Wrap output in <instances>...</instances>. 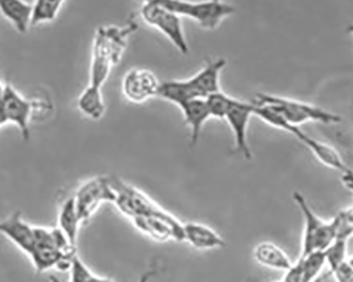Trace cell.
I'll use <instances>...</instances> for the list:
<instances>
[{
    "label": "cell",
    "instance_id": "cell-1",
    "mask_svg": "<svg viewBox=\"0 0 353 282\" xmlns=\"http://www.w3.org/2000/svg\"><path fill=\"white\" fill-rule=\"evenodd\" d=\"M227 65L224 59L208 61L194 77L186 79H172L161 83L158 97L168 102L183 106L192 99H206L220 90V73Z\"/></svg>",
    "mask_w": 353,
    "mask_h": 282
},
{
    "label": "cell",
    "instance_id": "cell-2",
    "mask_svg": "<svg viewBox=\"0 0 353 282\" xmlns=\"http://www.w3.org/2000/svg\"><path fill=\"white\" fill-rule=\"evenodd\" d=\"M132 30L130 28H99L93 41L89 84L102 88L110 74L111 68L120 61L126 47L127 37Z\"/></svg>",
    "mask_w": 353,
    "mask_h": 282
},
{
    "label": "cell",
    "instance_id": "cell-3",
    "mask_svg": "<svg viewBox=\"0 0 353 282\" xmlns=\"http://www.w3.org/2000/svg\"><path fill=\"white\" fill-rule=\"evenodd\" d=\"M254 102L268 105L276 110L291 126L299 127L308 122L323 123L326 125L339 124L340 115L325 110L321 107L297 99L272 94L256 95Z\"/></svg>",
    "mask_w": 353,
    "mask_h": 282
},
{
    "label": "cell",
    "instance_id": "cell-4",
    "mask_svg": "<svg viewBox=\"0 0 353 282\" xmlns=\"http://www.w3.org/2000/svg\"><path fill=\"white\" fill-rule=\"evenodd\" d=\"M293 200L303 218L301 256H306L313 252L326 251L336 239V221L334 218L327 221L319 217L301 192H293Z\"/></svg>",
    "mask_w": 353,
    "mask_h": 282
},
{
    "label": "cell",
    "instance_id": "cell-5",
    "mask_svg": "<svg viewBox=\"0 0 353 282\" xmlns=\"http://www.w3.org/2000/svg\"><path fill=\"white\" fill-rule=\"evenodd\" d=\"M141 16L148 26L165 35L182 54H188L190 48L182 27L181 17L168 9L163 1H146L143 3Z\"/></svg>",
    "mask_w": 353,
    "mask_h": 282
},
{
    "label": "cell",
    "instance_id": "cell-6",
    "mask_svg": "<svg viewBox=\"0 0 353 282\" xmlns=\"http://www.w3.org/2000/svg\"><path fill=\"white\" fill-rule=\"evenodd\" d=\"M168 9L178 14L180 17L195 21L200 27L205 30H214L222 23V21L233 15L236 8L231 3L222 1H202V3H190V1H163Z\"/></svg>",
    "mask_w": 353,
    "mask_h": 282
},
{
    "label": "cell",
    "instance_id": "cell-7",
    "mask_svg": "<svg viewBox=\"0 0 353 282\" xmlns=\"http://www.w3.org/2000/svg\"><path fill=\"white\" fill-rule=\"evenodd\" d=\"M77 214L82 224L92 217L103 203L116 201V192L107 177H95L89 179L77 188L73 194Z\"/></svg>",
    "mask_w": 353,
    "mask_h": 282
},
{
    "label": "cell",
    "instance_id": "cell-8",
    "mask_svg": "<svg viewBox=\"0 0 353 282\" xmlns=\"http://www.w3.org/2000/svg\"><path fill=\"white\" fill-rule=\"evenodd\" d=\"M109 180L116 192V201L114 204L128 219L159 214L163 210L152 199L134 186L128 185L119 178H109Z\"/></svg>",
    "mask_w": 353,
    "mask_h": 282
},
{
    "label": "cell",
    "instance_id": "cell-9",
    "mask_svg": "<svg viewBox=\"0 0 353 282\" xmlns=\"http://www.w3.org/2000/svg\"><path fill=\"white\" fill-rule=\"evenodd\" d=\"M132 221L137 230L154 241H183V223L166 210L150 216H140Z\"/></svg>",
    "mask_w": 353,
    "mask_h": 282
},
{
    "label": "cell",
    "instance_id": "cell-10",
    "mask_svg": "<svg viewBox=\"0 0 353 282\" xmlns=\"http://www.w3.org/2000/svg\"><path fill=\"white\" fill-rule=\"evenodd\" d=\"M37 103L25 99L19 91L10 84L5 85L0 109L3 111L6 122L13 123L19 127L25 140L30 137L29 123Z\"/></svg>",
    "mask_w": 353,
    "mask_h": 282
},
{
    "label": "cell",
    "instance_id": "cell-11",
    "mask_svg": "<svg viewBox=\"0 0 353 282\" xmlns=\"http://www.w3.org/2000/svg\"><path fill=\"white\" fill-rule=\"evenodd\" d=\"M161 83L148 69H132L124 75L122 90L130 102L140 104L154 97H158Z\"/></svg>",
    "mask_w": 353,
    "mask_h": 282
},
{
    "label": "cell",
    "instance_id": "cell-12",
    "mask_svg": "<svg viewBox=\"0 0 353 282\" xmlns=\"http://www.w3.org/2000/svg\"><path fill=\"white\" fill-rule=\"evenodd\" d=\"M35 244L33 251L30 254V259L39 273L57 268L59 260L66 256L61 253L55 244L54 233L52 230L34 226Z\"/></svg>",
    "mask_w": 353,
    "mask_h": 282
},
{
    "label": "cell",
    "instance_id": "cell-13",
    "mask_svg": "<svg viewBox=\"0 0 353 282\" xmlns=\"http://www.w3.org/2000/svg\"><path fill=\"white\" fill-rule=\"evenodd\" d=\"M253 114V104L238 101L233 109L228 113L224 120L227 121L234 136L236 154L250 161L253 157L248 142V127Z\"/></svg>",
    "mask_w": 353,
    "mask_h": 282
},
{
    "label": "cell",
    "instance_id": "cell-14",
    "mask_svg": "<svg viewBox=\"0 0 353 282\" xmlns=\"http://www.w3.org/2000/svg\"><path fill=\"white\" fill-rule=\"evenodd\" d=\"M0 234L6 236L28 256L34 248V226L27 223L19 212H15L10 217L0 221Z\"/></svg>",
    "mask_w": 353,
    "mask_h": 282
},
{
    "label": "cell",
    "instance_id": "cell-15",
    "mask_svg": "<svg viewBox=\"0 0 353 282\" xmlns=\"http://www.w3.org/2000/svg\"><path fill=\"white\" fill-rule=\"evenodd\" d=\"M299 139V141H301L325 166L340 172L343 177L352 176L353 170L344 162L342 157L332 146L311 138L306 132H303Z\"/></svg>",
    "mask_w": 353,
    "mask_h": 282
},
{
    "label": "cell",
    "instance_id": "cell-16",
    "mask_svg": "<svg viewBox=\"0 0 353 282\" xmlns=\"http://www.w3.org/2000/svg\"><path fill=\"white\" fill-rule=\"evenodd\" d=\"M183 241L188 242L192 248L208 251L225 246V241L219 234L210 226L198 222L183 223Z\"/></svg>",
    "mask_w": 353,
    "mask_h": 282
},
{
    "label": "cell",
    "instance_id": "cell-17",
    "mask_svg": "<svg viewBox=\"0 0 353 282\" xmlns=\"http://www.w3.org/2000/svg\"><path fill=\"white\" fill-rule=\"evenodd\" d=\"M253 258L261 267L276 271L287 272L293 265L290 258L273 242H261L254 248Z\"/></svg>",
    "mask_w": 353,
    "mask_h": 282
},
{
    "label": "cell",
    "instance_id": "cell-18",
    "mask_svg": "<svg viewBox=\"0 0 353 282\" xmlns=\"http://www.w3.org/2000/svg\"><path fill=\"white\" fill-rule=\"evenodd\" d=\"M180 109L183 113L185 124L190 129V142L192 145H196L199 140L202 127L205 124L206 121L211 119V114L206 104V99H192L190 102L185 103L183 106L180 107Z\"/></svg>",
    "mask_w": 353,
    "mask_h": 282
},
{
    "label": "cell",
    "instance_id": "cell-19",
    "mask_svg": "<svg viewBox=\"0 0 353 282\" xmlns=\"http://www.w3.org/2000/svg\"><path fill=\"white\" fill-rule=\"evenodd\" d=\"M32 7L31 3L19 0H0V14L21 34H26L31 27Z\"/></svg>",
    "mask_w": 353,
    "mask_h": 282
},
{
    "label": "cell",
    "instance_id": "cell-20",
    "mask_svg": "<svg viewBox=\"0 0 353 282\" xmlns=\"http://www.w3.org/2000/svg\"><path fill=\"white\" fill-rule=\"evenodd\" d=\"M82 222L77 214L74 198L69 197L61 204L59 212V228L66 236L71 245L77 248V235H79V226Z\"/></svg>",
    "mask_w": 353,
    "mask_h": 282
},
{
    "label": "cell",
    "instance_id": "cell-21",
    "mask_svg": "<svg viewBox=\"0 0 353 282\" xmlns=\"http://www.w3.org/2000/svg\"><path fill=\"white\" fill-rule=\"evenodd\" d=\"M77 108L87 118L100 120L106 111L102 88L89 84L77 99Z\"/></svg>",
    "mask_w": 353,
    "mask_h": 282
},
{
    "label": "cell",
    "instance_id": "cell-22",
    "mask_svg": "<svg viewBox=\"0 0 353 282\" xmlns=\"http://www.w3.org/2000/svg\"><path fill=\"white\" fill-rule=\"evenodd\" d=\"M63 1H50V0H39L32 3L31 26L39 23H51L57 19Z\"/></svg>",
    "mask_w": 353,
    "mask_h": 282
},
{
    "label": "cell",
    "instance_id": "cell-23",
    "mask_svg": "<svg viewBox=\"0 0 353 282\" xmlns=\"http://www.w3.org/2000/svg\"><path fill=\"white\" fill-rule=\"evenodd\" d=\"M301 271H303V282H315L319 274L326 265L325 252H313L306 256L299 257Z\"/></svg>",
    "mask_w": 353,
    "mask_h": 282
},
{
    "label": "cell",
    "instance_id": "cell-24",
    "mask_svg": "<svg viewBox=\"0 0 353 282\" xmlns=\"http://www.w3.org/2000/svg\"><path fill=\"white\" fill-rule=\"evenodd\" d=\"M238 101L239 99H234V97L225 94L222 91L206 97V104H208L211 118L224 120L228 113L237 104Z\"/></svg>",
    "mask_w": 353,
    "mask_h": 282
},
{
    "label": "cell",
    "instance_id": "cell-25",
    "mask_svg": "<svg viewBox=\"0 0 353 282\" xmlns=\"http://www.w3.org/2000/svg\"><path fill=\"white\" fill-rule=\"evenodd\" d=\"M70 282H114L107 277L95 275L86 267L81 258L75 255L70 269Z\"/></svg>",
    "mask_w": 353,
    "mask_h": 282
},
{
    "label": "cell",
    "instance_id": "cell-26",
    "mask_svg": "<svg viewBox=\"0 0 353 282\" xmlns=\"http://www.w3.org/2000/svg\"><path fill=\"white\" fill-rule=\"evenodd\" d=\"M347 243H348L347 240L335 239L334 242L325 251L326 265H328L330 273L348 259L347 258Z\"/></svg>",
    "mask_w": 353,
    "mask_h": 282
},
{
    "label": "cell",
    "instance_id": "cell-27",
    "mask_svg": "<svg viewBox=\"0 0 353 282\" xmlns=\"http://www.w3.org/2000/svg\"><path fill=\"white\" fill-rule=\"evenodd\" d=\"M331 275L336 282H353V269L347 260L331 272Z\"/></svg>",
    "mask_w": 353,
    "mask_h": 282
},
{
    "label": "cell",
    "instance_id": "cell-28",
    "mask_svg": "<svg viewBox=\"0 0 353 282\" xmlns=\"http://www.w3.org/2000/svg\"><path fill=\"white\" fill-rule=\"evenodd\" d=\"M340 219L342 220L344 223H346L347 225L350 226V228H353V206H350V208H345V210H341L338 214Z\"/></svg>",
    "mask_w": 353,
    "mask_h": 282
},
{
    "label": "cell",
    "instance_id": "cell-29",
    "mask_svg": "<svg viewBox=\"0 0 353 282\" xmlns=\"http://www.w3.org/2000/svg\"><path fill=\"white\" fill-rule=\"evenodd\" d=\"M154 274H156V272H154V270H152V271L145 272V273L141 276L138 282H150V280L152 279Z\"/></svg>",
    "mask_w": 353,
    "mask_h": 282
},
{
    "label": "cell",
    "instance_id": "cell-30",
    "mask_svg": "<svg viewBox=\"0 0 353 282\" xmlns=\"http://www.w3.org/2000/svg\"><path fill=\"white\" fill-rule=\"evenodd\" d=\"M3 91H5V85L0 81V104H1V99H3Z\"/></svg>",
    "mask_w": 353,
    "mask_h": 282
},
{
    "label": "cell",
    "instance_id": "cell-31",
    "mask_svg": "<svg viewBox=\"0 0 353 282\" xmlns=\"http://www.w3.org/2000/svg\"><path fill=\"white\" fill-rule=\"evenodd\" d=\"M6 120H5V117H3V111H1V109H0V126H1V125H3V124H6Z\"/></svg>",
    "mask_w": 353,
    "mask_h": 282
},
{
    "label": "cell",
    "instance_id": "cell-32",
    "mask_svg": "<svg viewBox=\"0 0 353 282\" xmlns=\"http://www.w3.org/2000/svg\"><path fill=\"white\" fill-rule=\"evenodd\" d=\"M347 261H348V263L350 264L351 268L353 269V256L349 257L348 259H347Z\"/></svg>",
    "mask_w": 353,
    "mask_h": 282
},
{
    "label": "cell",
    "instance_id": "cell-33",
    "mask_svg": "<svg viewBox=\"0 0 353 282\" xmlns=\"http://www.w3.org/2000/svg\"><path fill=\"white\" fill-rule=\"evenodd\" d=\"M348 32L349 33H351V34L353 35V23H351V25H349V27H348Z\"/></svg>",
    "mask_w": 353,
    "mask_h": 282
}]
</instances>
